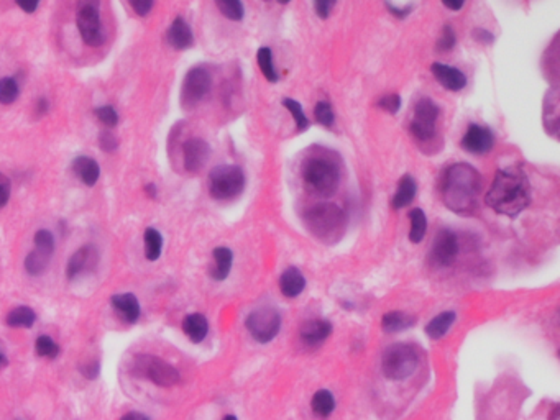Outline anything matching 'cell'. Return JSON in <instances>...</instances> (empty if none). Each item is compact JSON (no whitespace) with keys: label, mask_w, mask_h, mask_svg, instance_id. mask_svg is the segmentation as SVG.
Returning a JSON list of instances; mask_svg holds the SVG:
<instances>
[{"label":"cell","mask_w":560,"mask_h":420,"mask_svg":"<svg viewBox=\"0 0 560 420\" xmlns=\"http://www.w3.org/2000/svg\"><path fill=\"white\" fill-rule=\"evenodd\" d=\"M482 192V176L467 163L452 164L440 179V195L445 207L458 216H472L478 207Z\"/></svg>","instance_id":"cell-1"},{"label":"cell","mask_w":560,"mask_h":420,"mask_svg":"<svg viewBox=\"0 0 560 420\" xmlns=\"http://www.w3.org/2000/svg\"><path fill=\"white\" fill-rule=\"evenodd\" d=\"M531 202L528 176L521 168L498 169L491 188L485 195V204L501 216L514 218Z\"/></svg>","instance_id":"cell-2"},{"label":"cell","mask_w":560,"mask_h":420,"mask_svg":"<svg viewBox=\"0 0 560 420\" xmlns=\"http://www.w3.org/2000/svg\"><path fill=\"white\" fill-rule=\"evenodd\" d=\"M301 178L304 188L315 197H330L341 183V164L339 156L329 150H314L304 158L301 166Z\"/></svg>","instance_id":"cell-3"},{"label":"cell","mask_w":560,"mask_h":420,"mask_svg":"<svg viewBox=\"0 0 560 420\" xmlns=\"http://www.w3.org/2000/svg\"><path fill=\"white\" fill-rule=\"evenodd\" d=\"M304 225L319 241L334 245L343 237L347 228L346 212L332 202H322L304 214Z\"/></svg>","instance_id":"cell-4"},{"label":"cell","mask_w":560,"mask_h":420,"mask_svg":"<svg viewBox=\"0 0 560 420\" xmlns=\"http://www.w3.org/2000/svg\"><path fill=\"white\" fill-rule=\"evenodd\" d=\"M418 351L408 343H395L388 346L381 358V370L388 379L403 381L409 378L418 368Z\"/></svg>","instance_id":"cell-5"},{"label":"cell","mask_w":560,"mask_h":420,"mask_svg":"<svg viewBox=\"0 0 560 420\" xmlns=\"http://www.w3.org/2000/svg\"><path fill=\"white\" fill-rule=\"evenodd\" d=\"M245 189V174L240 166L222 164L210 171L209 192L217 200L238 197Z\"/></svg>","instance_id":"cell-6"},{"label":"cell","mask_w":560,"mask_h":420,"mask_svg":"<svg viewBox=\"0 0 560 420\" xmlns=\"http://www.w3.org/2000/svg\"><path fill=\"white\" fill-rule=\"evenodd\" d=\"M245 327L255 342L270 343L280 333L281 315L270 305H263L248 314Z\"/></svg>","instance_id":"cell-7"},{"label":"cell","mask_w":560,"mask_h":420,"mask_svg":"<svg viewBox=\"0 0 560 420\" xmlns=\"http://www.w3.org/2000/svg\"><path fill=\"white\" fill-rule=\"evenodd\" d=\"M135 373L143 378H148L158 386H163V388H170V386L178 384L181 381L179 371L173 365L161 360V358L150 355L137 358Z\"/></svg>","instance_id":"cell-8"},{"label":"cell","mask_w":560,"mask_h":420,"mask_svg":"<svg viewBox=\"0 0 560 420\" xmlns=\"http://www.w3.org/2000/svg\"><path fill=\"white\" fill-rule=\"evenodd\" d=\"M78 30L88 46L99 48L105 43V31L100 22L99 4L84 2L78 10Z\"/></svg>","instance_id":"cell-9"},{"label":"cell","mask_w":560,"mask_h":420,"mask_svg":"<svg viewBox=\"0 0 560 420\" xmlns=\"http://www.w3.org/2000/svg\"><path fill=\"white\" fill-rule=\"evenodd\" d=\"M439 105L432 99L424 97L418 100L414 107V115L411 120V133L416 140L430 141L435 136V123L439 118Z\"/></svg>","instance_id":"cell-10"},{"label":"cell","mask_w":560,"mask_h":420,"mask_svg":"<svg viewBox=\"0 0 560 420\" xmlns=\"http://www.w3.org/2000/svg\"><path fill=\"white\" fill-rule=\"evenodd\" d=\"M212 88L210 73L203 66H196L184 76L183 88H181V104L184 108H193L209 94Z\"/></svg>","instance_id":"cell-11"},{"label":"cell","mask_w":560,"mask_h":420,"mask_svg":"<svg viewBox=\"0 0 560 420\" xmlns=\"http://www.w3.org/2000/svg\"><path fill=\"white\" fill-rule=\"evenodd\" d=\"M458 255V238L449 228H442L435 235L430 260L437 266H451Z\"/></svg>","instance_id":"cell-12"},{"label":"cell","mask_w":560,"mask_h":420,"mask_svg":"<svg viewBox=\"0 0 560 420\" xmlns=\"http://www.w3.org/2000/svg\"><path fill=\"white\" fill-rule=\"evenodd\" d=\"M460 145L463 150L472 153V155H486L495 146V135L488 127L472 123V125H468Z\"/></svg>","instance_id":"cell-13"},{"label":"cell","mask_w":560,"mask_h":420,"mask_svg":"<svg viewBox=\"0 0 560 420\" xmlns=\"http://www.w3.org/2000/svg\"><path fill=\"white\" fill-rule=\"evenodd\" d=\"M209 156L210 146L203 138H191V140H188L183 145L184 168L189 173H198L199 169H203L205 163L209 161Z\"/></svg>","instance_id":"cell-14"},{"label":"cell","mask_w":560,"mask_h":420,"mask_svg":"<svg viewBox=\"0 0 560 420\" xmlns=\"http://www.w3.org/2000/svg\"><path fill=\"white\" fill-rule=\"evenodd\" d=\"M97 261H99L97 248L93 245H86L83 248H79V250L69 258L68 266H66V276H68L69 279L78 278L79 274L93 271L95 268V265H97Z\"/></svg>","instance_id":"cell-15"},{"label":"cell","mask_w":560,"mask_h":420,"mask_svg":"<svg viewBox=\"0 0 560 420\" xmlns=\"http://www.w3.org/2000/svg\"><path fill=\"white\" fill-rule=\"evenodd\" d=\"M430 73L434 74V78L437 79V83L452 92H458L467 85V78L460 69L452 68L449 64L434 63L430 66Z\"/></svg>","instance_id":"cell-16"},{"label":"cell","mask_w":560,"mask_h":420,"mask_svg":"<svg viewBox=\"0 0 560 420\" xmlns=\"http://www.w3.org/2000/svg\"><path fill=\"white\" fill-rule=\"evenodd\" d=\"M330 333H332V323L324 318H313L303 323L299 330V337L306 345L309 346H319L320 343L327 340Z\"/></svg>","instance_id":"cell-17"},{"label":"cell","mask_w":560,"mask_h":420,"mask_svg":"<svg viewBox=\"0 0 560 420\" xmlns=\"http://www.w3.org/2000/svg\"><path fill=\"white\" fill-rule=\"evenodd\" d=\"M110 304H112L114 310L121 315L123 322L137 323L138 318H140V314H142L140 302H138V299L130 293L112 295Z\"/></svg>","instance_id":"cell-18"},{"label":"cell","mask_w":560,"mask_h":420,"mask_svg":"<svg viewBox=\"0 0 560 420\" xmlns=\"http://www.w3.org/2000/svg\"><path fill=\"white\" fill-rule=\"evenodd\" d=\"M166 40L175 50H188L194 45V33L184 18H175L166 31Z\"/></svg>","instance_id":"cell-19"},{"label":"cell","mask_w":560,"mask_h":420,"mask_svg":"<svg viewBox=\"0 0 560 420\" xmlns=\"http://www.w3.org/2000/svg\"><path fill=\"white\" fill-rule=\"evenodd\" d=\"M73 171L78 176L81 183L93 188V186L99 181L100 176V166L95 160L89 156H78L73 161Z\"/></svg>","instance_id":"cell-20"},{"label":"cell","mask_w":560,"mask_h":420,"mask_svg":"<svg viewBox=\"0 0 560 420\" xmlns=\"http://www.w3.org/2000/svg\"><path fill=\"white\" fill-rule=\"evenodd\" d=\"M280 289L285 298L289 299L298 298V295L306 289V278L298 268L291 266V268L283 271V274H281Z\"/></svg>","instance_id":"cell-21"},{"label":"cell","mask_w":560,"mask_h":420,"mask_svg":"<svg viewBox=\"0 0 560 420\" xmlns=\"http://www.w3.org/2000/svg\"><path fill=\"white\" fill-rule=\"evenodd\" d=\"M416 194H418V184H416L414 178L409 174H404L403 178L399 179L398 189H396V192L393 195L391 205H393V209L396 210L408 207V205L414 200Z\"/></svg>","instance_id":"cell-22"},{"label":"cell","mask_w":560,"mask_h":420,"mask_svg":"<svg viewBox=\"0 0 560 420\" xmlns=\"http://www.w3.org/2000/svg\"><path fill=\"white\" fill-rule=\"evenodd\" d=\"M214 256V268L210 271V276L215 281L227 279L233 265V253L227 246H217L212 253Z\"/></svg>","instance_id":"cell-23"},{"label":"cell","mask_w":560,"mask_h":420,"mask_svg":"<svg viewBox=\"0 0 560 420\" xmlns=\"http://www.w3.org/2000/svg\"><path fill=\"white\" fill-rule=\"evenodd\" d=\"M183 330L193 343H200L209 333V322L203 314H189L183 321Z\"/></svg>","instance_id":"cell-24"},{"label":"cell","mask_w":560,"mask_h":420,"mask_svg":"<svg viewBox=\"0 0 560 420\" xmlns=\"http://www.w3.org/2000/svg\"><path fill=\"white\" fill-rule=\"evenodd\" d=\"M416 322L414 317L411 315L399 312V310H393V312H386L381 318L383 330L388 333H396L401 330H408L409 327H413Z\"/></svg>","instance_id":"cell-25"},{"label":"cell","mask_w":560,"mask_h":420,"mask_svg":"<svg viewBox=\"0 0 560 420\" xmlns=\"http://www.w3.org/2000/svg\"><path fill=\"white\" fill-rule=\"evenodd\" d=\"M457 315L456 312H442L439 314L437 317H434L428 326H425V333L432 338V340H439L442 338L445 333L451 330V327L456 322Z\"/></svg>","instance_id":"cell-26"},{"label":"cell","mask_w":560,"mask_h":420,"mask_svg":"<svg viewBox=\"0 0 560 420\" xmlns=\"http://www.w3.org/2000/svg\"><path fill=\"white\" fill-rule=\"evenodd\" d=\"M310 407H313V412L317 415V417L327 419L335 409V399L332 393L327 389L317 391V393L313 396V400H310Z\"/></svg>","instance_id":"cell-27"},{"label":"cell","mask_w":560,"mask_h":420,"mask_svg":"<svg viewBox=\"0 0 560 420\" xmlns=\"http://www.w3.org/2000/svg\"><path fill=\"white\" fill-rule=\"evenodd\" d=\"M409 222H411V230H409V240L413 243H421L424 240L425 232H428V218H425V214L423 209H413L409 212Z\"/></svg>","instance_id":"cell-28"},{"label":"cell","mask_w":560,"mask_h":420,"mask_svg":"<svg viewBox=\"0 0 560 420\" xmlns=\"http://www.w3.org/2000/svg\"><path fill=\"white\" fill-rule=\"evenodd\" d=\"M7 326L8 327H25V328H30L33 327V323L36 322V314L35 310L27 307V305H20V307L13 309L11 314L7 315Z\"/></svg>","instance_id":"cell-29"},{"label":"cell","mask_w":560,"mask_h":420,"mask_svg":"<svg viewBox=\"0 0 560 420\" xmlns=\"http://www.w3.org/2000/svg\"><path fill=\"white\" fill-rule=\"evenodd\" d=\"M143 241H145V256L146 260L156 261L161 256L163 251V237L161 233L155 230V228H146L145 235H143Z\"/></svg>","instance_id":"cell-30"},{"label":"cell","mask_w":560,"mask_h":420,"mask_svg":"<svg viewBox=\"0 0 560 420\" xmlns=\"http://www.w3.org/2000/svg\"><path fill=\"white\" fill-rule=\"evenodd\" d=\"M257 61H258V66H260L261 73L266 78V80H270V83H278L280 76H278V73H276L275 61H273V51L270 50V48H266V46L260 48L257 52Z\"/></svg>","instance_id":"cell-31"},{"label":"cell","mask_w":560,"mask_h":420,"mask_svg":"<svg viewBox=\"0 0 560 420\" xmlns=\"http://www.w3.org/2000/svg\"><path fill=\"white\" fill-rule=\"evenodd\" d=\"M48 265H50V256L43 255V253L33 250L28 253L25 258V271L30 276H40L46 271Z\"/></svg>","instance_id":"cell-32"},{"label":"cell","mask_w":560,"mask_h":420,"mask_svg":"<svg viewBox=\"0 0 560 420\" xmlns=\"http://www.w3.org/2000/svg\"><path fill=\"white\" fill-rule=\"evenodd\" d=\"M215 6L222 12L224 17L232 22H240L245 17V8L238 0H219V2H215Z\"/></svg>","instance_id":"cell-33"},{"label":"cell","mask_w":560,"mask_h":420,"mask_svg":"<svg viewBox=\"0 0 560 420\" xmlns=\"http://www.w3.org/2000/svg\"><path fill=\"white\" fill-rule=\"evenodd\" d=\"M283 105L285 108H288L291 112V115L294 118V123H296V128H298V132H304L309 128V118L306 117V113L303 111V105L299 102H296L294 99H283Z\"/></svg>","instance_id":"cell-34"},{"label":"cell","mask_w":560,"mask_h":420,"mask_svg":"<svg viewBox=\"0 0 560 420\" xmlns=\"http://www.w3.org/2000/svg\"><path fill=\"white\" fill-rule=\"evenodd\" d=\"M35 350H36L38 356L50 358V360H55V358H58L60 351H61L60 346H58V343H56L51 337H48V335H41V337L36 338Z\"/></svg>","instance_id":"cell-35"},{"label":"cell","mask_w":560,"mask_h":420,"mask_svg":"<svg viewBox=\"0 0 560 420\" xmlns=\"http://www.w3.org/2000/svg\"><path fill=\"white\" fill-rule=\"evenodd\" d=\"M18 97V84L13 78L0 79V102L11 105Z\"/></svg>","instance_id":"cell-36"},{"label":"cell","mask_w":560,"mask_h":420,"mask_svg":"<svg viewBox=\"0 0 560 420\" xmlns=\"http://www.w3.org/2000/svg\"><path fill=\"white\" fill-rule=\"evenodd\" d=\"M314 117H315V120L320 123V125H324L327 128L332 127L335 122L332 105H330L329 102H325V100H320V102L315 104V107H314Z\"/></svg>","instance_id":"cell-37"},{"label":"cell","mask_w":560,"mask_h":420,"mask_svg":"<svg viewBox=\"0 0 560 420\" xmlns=\"http://www.w3.org/2000/svg\"><path fill=\"white\" fill-rule=\"evenodd\" d=\"M94 113H95V117L99 118V122L107 128L117 127L118 120H121V118H118L117 111L112 107V105H102V107H97L94 111Z\"/></svg>","instance_id":"cell-38"},{"label":"cell","mask_w":560,"mask_h":420,"mask_svg":"<svg viewBox=\"0 0 560 420\" xmlns=\"http://www.w3.org/2000/svg\"><path fill=\"white\" fill-rule=\"evenodd\" d=\"M35 246L36 251L51 258L53 251H55V238H53V233L48 230H38L35 235Z\"/></svg>","instance_id":"cell-39"},{"label":"cell","mask_w":560,"mask_h":420,"mask_svg":"<svg viewBox=\"0 0 560 420\" xmlns=\"http://www.w3.org/2000/svg\"><path fill=\"white\" fill-rule=\"evenodd\" d=\"M457 45V35L456 31H453V28L451 25H445L442 28V33H440L439 40H437V51L440 52H447V51H452L453 48Z\"/></svg>","instance_id":"cell-40"},{"label":"cell","mask_w":560,"mask_h":420,"mask_svg":"<svg viewBox=\"0 0 560 420\" xmlns=\"http://www.w3.org/2000/svg\"><path fill=\"white\" fill-rule=\"evenodd\" d=\"M376 105L385 112L393 113L395 115V113H398V111L401 108V97L398 94H386L378 100Z\"/></svg>","instance_id":"cell-41"},{"label":"cell","mask_w":560,"mask_h":420,"mask_svg":"<svg viewBox=\"0 0 560 420\" xmlns=\"http://www.w3.org/2000/svg\"><path fill=\"white\" fill-rule=\"evenodd\" d=\"M99 145H100V148H102L104 151L112 153V151H116L117 148H118V140H117V136L114 135L112 132L105 130V132H102L99 135Z\"/></svg>","instance_id":"cell-42"},{"label":"cell","mask_w":560,"mask_h":420,"mask_svg":"<svg viewBox=\"0 0 560 420\" xmlns=\"http://www.w3.org/2000/svg\"><path fill=\"white\" fill-rule=\"evenodd\" d=\"M12 192V183L6 174L0 173V209L6 207Z\"/></svg>","instance_id":"cell-43"},{"label":"cell","mask_w":560,"mask_h":420,"mask_svg":"<svg viewBox=\"0 0 560 420\" xmlns=\"http://www.w3.org/2000/svg\"><path fill=\"white\" fill-rule=\"evenodd\" d=\"M130 6L133 10H135L140 17H145L151 12V8L155 7V4L151 0H132Z\"/></svg>","instance_id":"cell-44"},{"label":"cell","mask_w":560,"mask_h":420,"mask_svg":"<svg viewBox=\"0 0 560 420\" xmlns=\"http://www.w3.org/2000/svg\"><path fill=\"white\" fill-rule=\"evenodd\" d=\"M473 40L480 45H491L495 41V35L491 31H488L486 28H475L473 30Z\"/></svg>","instance_id":"cell-45"},{"label":"cell","mask_w":560,"mask_h":420,"mask_svg":"<svg viewBox=\"0 0 560 420\" xmlns=\"http://www.w3.org/2000/svg\"><path fill=\"white\" fill-rule=\"evenodd\" d=\"M335 7V2H329V0H317V2L314 4V8H315V13L320 18H327L330 15V10Z\"/></svg>","instance_id":"cell-46"},{"label":"cell","mask_w":560,"mask_h":420,"mask_svg":"<svg viewBox=\"0 0 560 420\" xmlns=\"http://www.w3.org/2000/svg\"><path fill=\"white\" fill-rule=\"evenodd\" d=\"M79 371L88 379H94V378H97V374H99V371H100V366H99L97 361H89V363H86V365L81 366Z\"/></svg>","instance_id":"cell-47"},{"label":"cell","mask_w":560,"mask_h":420,"mask_svg":"<svg viewBox=\"0 0 560 420\" xmlns=\"http://www.w3.org/2000/svg\"><path fill=\"white\" fill-rule=\"evenodd\" d=\"M385 7H386L388 10H390L391 13H393L395 17H398V18H406V17H408L409 13H411V10H413V6L396 7L395 4H385Z\"/></svg>","instance_id":"cell-48"},{"label":"cell","mask_w":560,"mask_h":420,"mask_svg":"<svg viewBox=\"0 0 560 420\" xmlns=\"http://www.w3.org/2000/svg\"><path fill=\"white\" fill-rule=\"evenodd\" d=\"M38 6H40V4L38 2H30V4H25V2H18V7L22 8L23 12H27V13H33L38 8Z\"/></svg>","instance_id":"cell-49"},{"label":"cell","mask_w":560,"mask_h":420,"mask_svg":"<svg viewBox=\"0 0 560 420\" xmlns=\"http://www.w3.org/2000/svg\"><path fill=\"white\" fill-rule=\"evenodd\" d=\"M48 108H50V104H48V100H46V99H40V100H38V102H36V112L40 113V115H45Z\"/></svg>","instance_id":"cell-50"},{"label":"cell","mask_w":560,"mask_h":420,"mask_svg":"<svg viewBox=\"0 0 560 420\" xmlns=\"http://www.w3.org/2000/svg\"><path fill=\"white\" fill-rule=\"evenodd\" d=\"M121 420H150V419H148L146 415L140 414V412H128V414L123 415Z\"/></svg>","instance_id":"cell-51"},{"label":"cell","mask_w":560,"mask_h":420,"mask_svg":"<svg viewBox=\"0 0 560 420\" xmlns=\"http://www.w3.org/2000/svg\"><path fill=\"white\" fill-rule=\"evenodd\" d=\"M444 7L449 8V10H453V12H458L460 8L463 7V2H458V4H449V2H444Z\"/></svg>","instance_id":"cell-52"},{"label":"cell","mask_w":560,"mask_h":420,"mask_svg":"<svg viewBox=\"0 0 560 420\" xmlns=\"http://www.w3.org/2000/svg\"><path fill=\"white\" fill-rule=\"evenodd\" d=\"M145 192H146L148 195H150L151 199H155V197H156V186H155V184H151V183H150V184H146V186H145Z\"/></svg>","instance_id":"cell-53"},{"label":"cell","mask_w":560,"mask_h":420,"mask_svg":"<svg viewBox=\"0 0 560 420\" xmlns=\"http://www.w3.org/2000/svg\"><path fill=\"white\" fill-rule=\"evenodd\" d=\"M8 365V358L6 355V351H4V348L0 346V368H6Z\"/></svg>","instance_id":"cell-54"},{"label":"cell","mask_w":560,"mask_h":420,"mask_svg":"<svg viewBox=\"0 0 560 420\" xmlns=\"http://www.w3.org/2000/svg\"><path fill=\"white\" fill-rule=\"evenodd\" d=\"M224 420H237L235 415H227V417H224Z\"/></svg>","instance_id":"cell-55"}]
</instances>
